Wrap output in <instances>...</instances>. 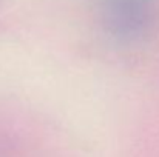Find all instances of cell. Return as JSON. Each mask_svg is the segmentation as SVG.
<instances>
[{
    "label": "cell",
    "instance_id": "1",
    "mask_svg": "<svg viewBox=\"0 0 159 157\" xmlns=\"http://www.w3.org/2000/svg\"><path fill=\"white\" fill-rule=\"evenodd\" d=\"M158 0H99V19L107 34L120 45H134L153 29Z\"/></svg>",
    "mask_w": 159,
    "mask_h": 157
}]
</instances>
